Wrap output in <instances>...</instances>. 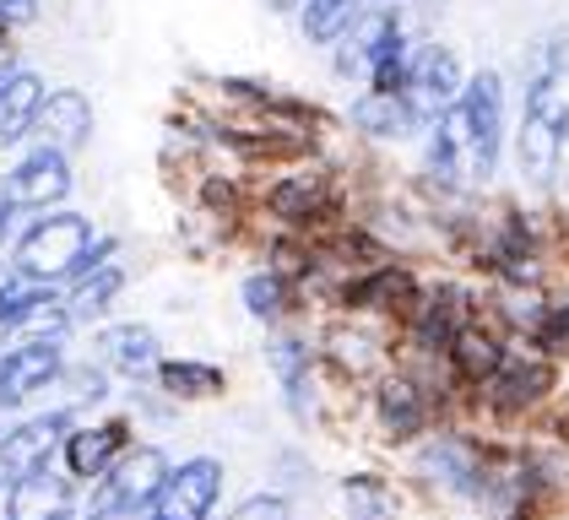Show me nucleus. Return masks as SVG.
I'll return each instance as SVG.
<instances>
[{
	"mask_svg": "<svg viewBox=\"0 0 569 520\" xmlns=\"http://www.w3.org/2000/svg\"><path fill=\"white\" fill-rule=\"evenodd\" d=\"M98 136V109L82 87H49L44 109H39V126H33V141H49L71 158H82Z\"/></svg>",
	"mask_w": 569,
	"mask_h": 520,
	"instance_id": "nucleus-15",
	"label": "nucleus"
},
{
	"mask_svg": "<svg viewBox=\"0 0 569 520\" xmlns=\"http://www.w3.org/2000/svg\"><path fill=\"white\" fill-rule=\"evenodd\" d=\"M174 472V461H169V450L163 444H141L136 439L131 450L109 467V472L92 482V499L88 510H103V516H131V520H147L152 510V499H158V488L169 482Z\"/></svg>",
	"mask_w": 569,
	"mask_h": 520,
	"instance_id": "nucleus-4",
	"label": "nucleus"
},
{
	"mask_svg": "<svg viewBox=\"0 0 569 520\" xmlns=\"http://www.w3.org/2000/svg\"><path fill=\"white\" fill-rule=\"evenodd\" d=\"M342 510L348 520H401V499L380 472H352L342 477Z\"/></svg>",
	"mask_w": 569,
	"mask_h": 520,
	"instance_id": "nucleus-23",
	"label": "nucleus"
},
{
	"mask_svg": "<svg viewBox=\"0 0 569 520\" xmlns=\"http://www.w3.org/2000/svg\"><path fill=\"white\" fill-rule=\"evenodd\" d=\"M0 520H6V516H0Z\"/></svg>",
	"mask_w": 569,
	"mask_h": 520,
	"instance_id": "nucleus-30",
	"label": "nucleus"
},
{
	"mask_svg": "<svg viewBox=\"0 0 569 520\" xmlns=\"http://www.w3.org/2000/svg\"><path fill=\"white\" fill-rule=\"evenodd\" d=\"M92 358H98L114 380L147 386L169 352H163V337H158L147 320H103V326H92Z\"/></svg>",
	"mask_w": 569,
	"mask_h": 520,
	"instance_id": "nucleus-11",
	"label": "nucleus"
},
{
	"mask_svg": "<svg viewBox=\"0 0 569 520\" xmlns=\"http://www.w3.org/2000/svg\"><path fill=\"white\" fill-rule=\"evenodd\" d=\"M261 6L271 17H299V11H305V0H261Z\"/></svg>",
	"mask_w": 569,
	"mask_h": 520,
	"instance_id": "nucleus-26",
	"label": "nucleus"
},
{
	"mask_svg": "<svg viewBox=\"0 0 569 520\" xmlns=\"http://www.w3.org/2000/svg\"><path fill=\"white\" fill-rule=\"evenodd\" d=\"M44 92H49L44 71H33V66H17V71L0 77V163L33 141L39 109H44Z\"/></svg>",
	"mask_w": 569,
	"mask_h": 520,
	"instance_id": "nucleus-17",
	"label": "nucleus"
},
{
	"mask_svg": "<svg viewBox=\"0 0 569 520\" xmlns=\"http://www.w3.org/2000/svg\"><path fill=\"white\" fill-rule=\"evenodd\" d=\"M126 288H131V266H126V256H114L103 266H92V271H82V277H71L60 288V299H66L71 326L88 331V326H103L114 314V303L126 299Z\"/></svg>",
	"mask_w": 569,
	"mask_h": 520,
	"instance_id": "nucleus-16",
	"label": "nucleus"
},
{
	"mask_svg": "<svg viewBox=\"0 0 569 520\" xmlns=\"http://www.w3.org/2000/svg\"><path fill=\"white\" fill-rule=\"evenodd\" d=\"M39 17H44V0H0V22H6L17 39H22Z\"/></svg>",
	"mask_w": 569,
	"mask_h": 520,
	"instance_id": "nucleus-25",
	"label": "nucleus"
},
{
	"mask_svg": "<svg viewBox=\"0 0 569 520\" xmlns=\"http://www.w3.org/2000/svg\"><path fill=\"white\" fill-rule=\"evenodd\" d=\"M0 173H6V190L22 217L71 207V196H77V158L49 141H28L22 152H11V163Z\"/></svg>",
	"mask_w": 569,
	"mask_h": 520,
	"instance_id": "nucleus-5",
	"label": "nucleus"
},
{
	"mask_svg": "<svg viewBox=\"0 0 569 520\" xmlns=\"http://www.w3.org/2000/svg\"><path fill=\"white\" fill-rule=\"evenodd\" d=\"M499 520H526V510H516V516H499Z\"/></svg>",
	"mask_w": 569,
	"mask_h": 520,
	"instance_id": "nucleus-29",
	"label": "nucleus"
},
{
	"mask_svg": "<svg viewBox=\"0 0 569 520\" xmlns=\"http://www.w3.org/2000/svg\"><path fill=\"white\" fill-rule=\"evenodd\" d=\"M17 39V33H11V28H6V22H0V43H11Z\"/></svg>",
	"mask_w": 569,
	"mask_h": 520,
	"instance_id": "nucleus-28",
	"label": "nucleus"
},
{
	"mask_svg": "<svg viewBox=\"0 0 569 520\" xmlns=\"http://www.w3.org/2000/svg\"><path fill=\"white\" fill-rule=\"evenodd\" d=\"M348 130L363 147H401V141H418L423 130L412 120V109L401 103V92H375V87H358L342 109Z\"/></svg>",
	"mask_w": 569,
	"mask_h": 520,
	"instance_id": "nucleus-14",
	"label": "nucleus"
},
{
	"mask_svg": "<svg viewBox=\"0 0 569 520\" xmlns=\"http://www.w3.org/2000/svg\"><path fill=\"white\" fill-rule=\"evenodd\" d=\"M222 482H228V472H222L218 456L174 461V472H169V482L158 488L147 520H212L222 504Z\"/></svg>",
	"mask_w": 569,
	"mask_h": 520,
	"instance_id": "nucleus-10",
	"label": "nucleus"
},
{
	"mask_svg": "<svg viewBox=\"0 0 569 520\" xmlns=\"http://www.w3.org/2000/svg\"><path fill=\"white\" fill-rule=\"evenodd\" d=\"M553 390H559V363L542 347H526V352H505V363L478 396L493 418H521L531 407H542Z\"/></svg>",
	"mask_w": 569,
	"mask_h": 520,
	"instance_id": "nucleus-8",
	"label": "nucleus"
},
{
	"mask_svg": "<svg viewBox=\"0 0 569 520\" xmlns=\"http://www.w3.org/2000/svg\"><path fill=\"white\" fill-rule=\"evenodd\" d=\"M136 444V429H131V412H103V418H77L66 444H60V467L77 477L82 488L98 482L109 472L126 450Z\"/></svg>",
	"mask_w": 569,
	"mask_h": 520,
	"instance_id": "nucleus-9",
	"label": "nucleus"
},
{
	"mask_svg": "<svg viewBox=\"0 0 569 520\" xmlns=\"http://www.w3.org/2000/svg\"><path fill=\"white\" fill-rule=\"evenodd\" d=\"M467 71H461V54L439 39H418L412 43V60H407V82H401V103L412 109L418 130H429L461 98Z\"/></svg>",
	"mask_w": 569,
	"mask_h": 520,
	"instance_id": "nucleus-6",
	"label": "nucleus"
},
{
	"mask_svg": "<svg viewBox=\"0 0 569 520\" xmlns=\"http://www.w3.org/2000/svg\"><path fill=\"white\" fill-rule=\"evenodd\" d=\"M505 352H510L505 331H499L488 314H472V320L456 331V342L445 347V369H450V380H456V386L482 390L488 380H493V369L505 363Z\"/></svg>",
	"mask_w": 569,
	"mask_h": 520,
	"instance_id": "nucleus-18",
	"label": "nucleus"
},
{
	"mask_svg": "<svg viewBox=\"0 0 569 520\" xmlns=\"http://www.w3.org/2000/svg\"><path fill=\"white\" fill-rule=\"evenodd\" d=\"M418 472L435 482L439 493L450 499H467V504H488V488H493V450L472 439V433L439 429L418 444Z\"/></svg>",
	"mask_w": 569,
	"mask_h": 520,
	"instance_id": "nucleus-3",
	"label": "nucleus"
},
{
	"mask_svg": "<svg viewBox=\"0 0 569 520\" xmlns=\"http://www.w3.org/2000/svg\"><path fill=\"white\" fill-rule=\"evenodd\" d=\"M228 520H293V510H288V493H250Z\"/></svg>",
	"mask_w": 569,
	"mask_h": 520,
	"instance_id": "nucleus-24",
	"label": "nucleus"
},
{
	"mask_svg": "<svg viewBox=\"0 0 569 520\" xmlns=\"http://www.w3.org/2000/svg\"><path fill=\"white\" fill-rule=\"evenodd\" d=\"M71 423H77V412H66V407H44V412H28V418H6V429H0V461L11 467V477L60 461V444H66Z\"/></svg>",
	"mask_w": 569,
	"mask_h": 520,
	"instance_id": "nucleus-13",
	"label": "nucleus"
},
{
	"mask_svg": "<svg viewBox=\"0 0 569 520\" xmlns=\"http://www.w3.org/2000/svg\"><path fill=\"white\" fill-rule=\"evenodd\" d=\"M114 256H126V239L103 233L88 212H71V207L33 212L28 222H17V233L6 244V266L44 288H66L71 277H82Z\"/></svg>",
	"mask_w": 569,
	"mask_h": 520,
	"instance_id": "nucleus-2",
	"label": "nucleus"
},
{
	"mask_svg": "<svg viewBox=\"0 0 569 520\" xmlns=\"http://www.w3.org/2000/svg\"><path fill=\"white\" fill-rule=\"evenodd\" d=\"M6 520H82V482L66 467H33L6 488Z\"/></svg>",
	"mask_w": 569,
	"mask_h": 520,
	"instance_id": "nucleus-12",
	"label": "nucleus"
},
{
	"mask_svg": "<svg viewBox=\"0 0 569 520\" xmlns=\"http://www.w3.org/2000/svg\"><path fill=\"white\" fill-rule=\"evenodd\" d=\"M82 520H131V516H103V510H82Z\"/></svg>",
	"mask_w": 569,
	"mask_h": 520,
	"instance_id": "nucleus-27",
	"label": "nucleus"
},
{
	"mask_svg": "<svg viewBox=\"0 0 569 520\" xmlns=\"http://www.w3.org/2000/svg\"><path fill=\"white\" fill-rule=\"evenodd\" d=\"M369 6H380V0H305V11L293 17L299 22V39L315 43V49H331Z\"/></svg>",
	"mask_w": 569,
	"mask_h": 520,
	"instance_id": "nucleus-21",
	"label": "nucleus"
},
{
	"mask_svg": "<svg viewBox=\"0 0 569 520\" xmlns=\"http://www.w3.org/2000/svg\"><path fill=\"white\" fill-rule=\"evenodd\" d=\"M375 423L380 433L391 439V444H412V439H423L429 423H435L439 412V386H429L423 374H412V369H386L380 380H375Z\"/></svg>",
	"mask_w": 569,
	"mask_h": 520,
	"instance_id": "nucleus-7",
	"label": "nucleus"
},
{
	"mask_svg": "<svg viewBox=\"0 0 569 520\" xmlns=\"http://www.w3.org/2000/svg\"><path fill=\"white\" fill-rule=\"evenodd\" d=\"M54 396H60L54 407H66V412H77V418H82L88 407H103V401L114 396V374H109L98 358H71V363H66V374L54 380Z\"/></svg>",
	"mask_w": 569,
	"mask_h": 520,
	"instance_id": "nucleus-22",
	"label": "nucleus"
},
{
	"mask_svg": "<svg viewBox=\"0 0 569 520\" xmlns=\"http://www.w3.org/2000/svg\"><path fill=\"white\" fill-rule=\"evenodd\" d=\"M152 386L163 396H174L179 407H207V401H218L228 390V369L212 363V358H163Z\"/></svg>",
	"mask_w": 569,
	"mask_h": 520,
	"instance_id": "nucleus-20",
	"label": "nucleus"
},
{
	"mask_svg": "<svg viewBox=\"0 0 569 520\" xmlns=\"http://www.w3.org/2000/svg\"><path fill=\"white\" fill-rule=\"evenodd\" d=\"M423 141V184L435 196H482L505 158V77L478 71L461 98L418 136Z\"/></svg>",
	"mask_w": 569,
	"mask_h": 520,
	"instance_id": "nucleus-1",
	"label": "nucleus"
},
{
	"mask_svg": "<svg viewBox=\"0 0 569 520\" xmlns=\"http://www.w3.org/2000/svg\"><path fill=\"white\" fill-rule=\"evenodd\" d=\"M239 303H244V314H250L256 326L277 331V326H293V314H299L309 299L288 271H277V266L256 260V266L239 277Z\"/></svg>",
	"mask_w": 569,
	"mask_h": 520,
	"instance_id": "nucleus-19",
	"label": "nucleus"
}]
</instances>
